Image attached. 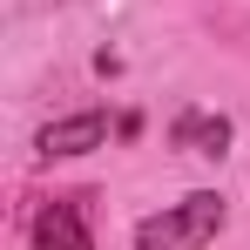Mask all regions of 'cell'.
<instances>
[{
    "label": "cell",
    "mask_w": 250,
    "mask_h": 250,
    "mask_svg": "<svg viewBox=\"0 0 250 250\" xmlns=\"http://www.w3.org/2000/svg\"><path fill=\"white\" fill-rule=\"evenodd\" d=\"M223 196L216 189H196V196H183V203L156 209V216H142L135 223V250H203L216 230H223Z\"/></svg>",
    "instance_id": "6da1fadb"
},
{
    "label": "cell",
    "mask_w": 250,
    "mask_h": 250,
    "mask_svg": "<svg viewBox=\"0 0 250 250\" xmlns=\"http://www.w3.org/2000/svg\"><path fill=\"white\" fill-rule=\"evenodd\" d=\"M34 250H95L88 196H47L34 209Z\"/></svg>",
    "instance_id": "7a4b0ae2"
},
{
    "label": "cell",
    "mask_w": 250,
    "mask_h": 250,
    "mask_svg": "<svg viewBox=\"0 0 250 250\" xmlns=\"http://www.w3.org/2000/svg\"><path fill=\"white\" fill-rule=\"evenodd\" d=\"M108 142V115L102 108H82V115H61V122H47L34 135V149H41L47 163L54 156H88V149H102Z\"/></svg>",
    "instance_id": "3957f363"
},
{
    "label": "cell",
    "mask_w": 250,
    "mask_h": 250,
    "mask_svg": "<svg viewBox=\"0 0 250 250\" xmlns=\"http://www.w3.org/2000/svg\"><path fill=\"white\" fill-rule=\"evenodd\" d=\"M169 135H176V149L209 156V163H223V156H230V122H223V115H203V108H183Z\"/></svg>",
    "instance_id": "277c9868"
}]
</instances>
